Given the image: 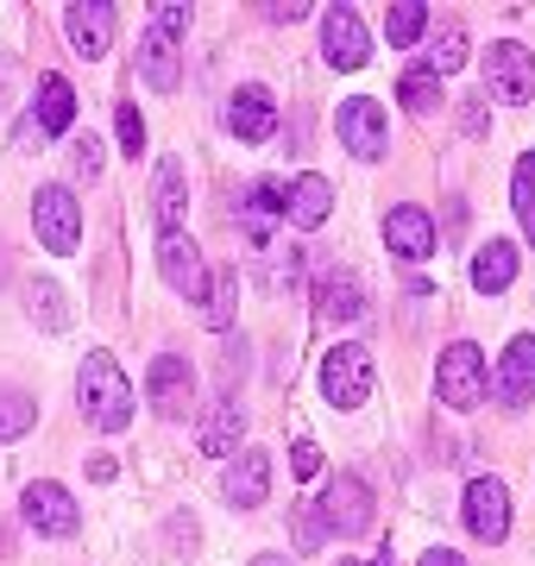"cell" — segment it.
Instances as JSON below:
<instances>
[{
	"label": "cell",
	"mask_w": 535,
	"mask_h": 566,
	"mask_svg": "<svg viewBox=\"0 0 535 566\" xmlns=\"http://www.w3.org/2000/svg\"><path fill=\"white\" fill-rule=\"evenodd\" d=\"M252 566H290V560H284V554H259Z\"/></svg>",
	"instance_id": "f35d334b"
},
{
	"label": "cell",
	"mask_w": 535,
	"mask_h": 566,
	"mask_svg": "<svg viewBox=\"0 0 535 566\" xmlns=\"http://www.w3.org/2000/svg\"><path fill=\"white\" fill-rule=\"evenodd\" d=\"M466 528L492 547L511 535V491L497 485V479H473L466 485Z\"/></svg>",
	"instance_id": "4fadbf2b"
},
{
	"label": "cell",
	"mask_w": 535,
	"mask_h": 566,
	"mask_svg": "<svg viewBox=\"0 0 535 566\" xmlns=\"http://www.w3.org/2000/svg\"><path fill=\"white\" fill-rule=\"evenodd\" d=\"M434 390H441V403L448 409H479L485 403V353H479L473 340H453L448 353H441V365H434Z\"/></svg>",
	"instance_id": "3957f363"
},
{
	"label": "cell",
	"mask_w": 535,
	"mask_h": 566,
	"mask_svg": "<svg viewBox=\"0 0 535 566\" xmlns=\"http://www.w3.org/2000/svg\"><path fill=\"white\" fill-rule=\"evenodd\" d=\"M328 214H334L328 177H315V170H310V177H296V182L284 189V221H290V227H322Z\"/></svg>",
	"instance_id": "44dd1931"
},
{
	"label": "cell",
	"mask_w": 535,
	"mask_h": 566,
	"mask_svg": "<svg viewBox=\"0 0 535 566\" xmlns=\"http://www.w3.org/2000/svg\"><path fill=\"white\" fill-rule=\"evenodd\" d=\"M322 397H328L334 409H359L371 397V353L359 340H340L322 359Z\"/></svg>",
	"instance_id": "5b68a950"
},
{
	"label": "cell",
	"mask_w": 535,
	"mask_h": 566,
	"mask_svg": "<svg viewBox=\"0 0 535 566\" xmlns=\"http://www.w3.org/2000/svg\"><path fill=\"white\" fill-rule=\"evenodd\" d=\"M322 51H328L334 70H359L371 57V39H366V20L353 7H328L322 13Z\"/></svg>",
	"instance_id": "30bf717a"
},
{
	"label": "cell",
	"mask_w": 535,
	"mask_h": 566,
	"mask_svg": "<svg viewBox=\"0 0 535 566\" xmlns=\"http://www.w3.org/2000/svg\"><path fill=\"white\" fill-rule=\"evenodd\" d=\"M485 88H492L497 102L523 107V102L535 95V57H529L516 39L492 44V51H485Z\"/></svg>",
	"instance_id": "52a82bcc"
},
{
	"label": "cell",
	"mask_w": 535,
	"mask_h": 566,
	"mask_svg": "<svg viewBox=\"0 0 535 566\" xmlns=\"http://www.w3.org/2000/svg\"><path fill=\"white\" fill-rule=\"evenodd\" d=\"M315 308H322V322H359L366 315V283L353 277V271H322Z\"/></svg>",
	"instance_id": "ffe728a7"
},
{
	"label": "cell",
	"mask_w": 535,
	"mask_h": 566,
	"mask_svg": "<svg viewBox=\"0 0 535 566\" xmlns=\"http://www.w3.org/2000/svg\"><path fill=\"white\" fill-rule=\"evenodd\" d=\"M32 227H39L44 252L70 259V252H76V240H83V202H76L63 182H51V189H39V196H32Z\"/></svg>",
	"instance_id": "277c9868"
},
{
	"label": "cell",
	"mask_w": 535,
	"mask_h": 566,
	"mask_svg": "<svg viewBox=\"0 0 535 566\" xmlns=\"http://www.w3.org/2000/svg\"><path fill=\"white\" fill-rule=\"evenodd\" d=\"M265 296H284V290H296L303 283V245H271L265 252Z\"/></svg>",
	"instance_id": "4316f807"
},
{
	"label": "cell",
	"mask_w": 535,
	"mask_h": 566,
	"mask_svg": "<svg viewBox=\"0 0 535 566\" xmlns=\"http://www.w3.org/2000/svg\"><path fill=\"white\" fill-rule=\"evenodd\" d=\"M322 528H334V535H366V528H371V491H366V479L340 472V479L322 491Z\"/></svg>",
	"instance_id": "9c48e42d"
},
{
	"label": "cell",
	"mask_w": 535,
	"mask_h": 566,
	"mask_svg": "<svg viewBox=\"0 0 535 566\" xmlns=\"http://www.w3.org/2000/svg\"><path fill=\"white\" fill-rule=\"evenodd\" d=\"M397 95H403V107H410V114H434V107H441V76H434L429 63H422V70H403Z\"/></svg>",
	"instance_id": "4dcf8cb0"
},
{
	"label": "cell",
	"mask_w": 535,
	"mask_h": 566,
	"mask_svg": "<svg viewBox=\"0 0 535 566\" xmlns=\"http://www.w3.org/2000/svg\"><path fill=\"white\" fill-rule=\"evenodd\" d=\"M340 145H347L353 158H385V145H391V120H385V107L371 102V95H353L340 102Z\"/></svg>",
	"instance_id": "ba28073f"
},
{
	"label": "cell",
	"mask_w": 535,
	"mask_h": 566,
	"mask_svg": "<svg viewBox=\"0 0 535 566\" xmlns=\"http://www.w3.org/2000/svg\"><path fill=\"white\" fill-rule=\"evenodd\" d=\"M151 214H158V233H177V221H183V164H177V158L158 164V182H151Z\"/></svg>",
	"instance_id": "d4e9b609"
},
{
	"label": "cell",
	"mask_w": 535,
	"mask_h": 566,
	"mask_svg": "<svg viewBox=\"0 0 535 566\" xmlns=\"http://www.w3.org/2000/svg\"><path fill=\"white\" fill-rule=\"evenodd\" d=\"M233 290H240V271H214L208 277V303H202V327H233Z\"/></svg>",
	"instance_id": "f1b7e54d"
},
{
	"label": "cell",
	"mask_w": 535,
	"mask_h": 566,
	"mask_svg": "<svg viewBox=\"0 0 535 566\" xmlns=\"http://www.w3.org/2000/svg\"><path fill=\"white\" fill-rule=\"evenodd\" d=\"M385 245H391L397 259H410V264L429 259V252H434V221H429V208H416V202L391 208V214H385Z\"/></svg>",
	"instance_id": "e0dca14e"
},
{
	"label": "cell",
	"mask_w": 535,
	"mask_h": 566,
	"mask_svg": "<svg viewBox=\"0 0 535 566\" xmlns=\"http://www.w3.org/2000/svg\"><path fill=\"white\" fill-rule=\"evenodd\" d=\"M416 566H466V560H460L453 547H429V554H422V560H416Z\"/></svg>",
	"instance_id": "74e56055"
},
{
	"label": "cell",
	"mask_w": 535,
	"mask_h": 566,
	"mask_svg": "<svg viewBox=\"0 0 535 566\" xmlns=\"http://www.w3.org/2000/svg\"><path fill=\"white\" fill-rule=\"evenodd\" d=\"M32 303H39L44 308V322H51V327H63V322H70V315H63V290H57V283H39V290H32Z\"/></svg>",
	"instance_id": "836d02e7"
},
{
	"label": "cell",
	"mask_w": 535,
	"mask_h": 566,
	"mask_svg": "<svg viewBox=\"0 0 535 566\" xmlns=\"http://www.w3.org/2000/svg\"><path fill=\"white\" fill-rule=\"evenodd\" d=\"M516 283V245L511 240H485L473 252V290L479 296H497V290H511Z\"/></svg>",
	"instance_id": "603a6c76"
},
{
	"label": "cell",
	"mask_w": 535,
	"mask_h": 566,
	"mask_svg": "<svg viewBox=\"0 0 535 566\" xmlns=\"http://www.w3.org/2000/svg\"><path fill=\"white\" fill-rule=\"evenodd\" d=\"M25 523L39 528V535H51V542H63V535L83 528V516H76V504H70V491L51 485V479H39V485H25Z\"/></svg>",
	"instance_id": "7c38bea8"
},
{
	"label": "cell",
	"mask_w": 535,
	"mask_h": 566,
	"mask_svg": "<svg viewBox=\"0 0 535 566\" xmlns=\"http://www.w3.org/2000/svg\"><path fill=\"white\" fill-rule=\"evenodd\" d=\"M511 202H516V221H523V240L535 245V151H523V158H516Z\"/></svg>",
	"instance_id": "f546056e"
},
{
	"label": "cell",
	"mask_w": 535,
	"mask_h": 566,
	"mask_svg": "<svg viewBox=\"0 0 535 566\" xmlns=\"http://www.w3.org/2000/svg\"><path fill=\"white\" fill-rule=\"evenodd\" d=\"M63 32L76 44V57H107V44H114V7L107 0H76L70 13H63Z\"/></svg>",
	"instance_id": "2e32d148"
},
{
	"label": "cell",
	"mask_w": 535,
	"mask_h": 566,
	"mask_svg": "<svg viewBox=\"0 0 535 566\" xmlns=\"http://www.w3.org/2000/svg\"><path fill=\"white\" fill-rule=\"evenodd\" d=\"M120 145H126V158H139L145 151V120H139V107L120 102Z\"/></svg>",
	"instance_id": "d6a6232c"
},
{
	"label": "cell",
	"mask_w": 535,
	"mask_h": 566,
	"mask_svg": "<svg viewBox=\"0 0 535 566\" xmlns=\"http://www.w3.org/2000/svg\"><path fill=\"white\" fill-rule=\"evenodd\" d=\"M158 271H165V283L177 290V296H189V303H208V264H202V245L189 240L183 227H177V233H158Z\"/></svg>",
	"instance_id": "8992f818"
},
{
	"label": "cell",
	"mask_w": 535,
	"mask_h": 566,
	"mask_svg": "<svg viewBox=\"0 0 535 566\" xmlns=\"http://www.w3.org/2000/svg\"><path fill=\"white\" fill-rule=\"evenodd\" d=\"M371 566H391V560H371Z\"/></svg>",
	"instance_id": "60d3db41"
},
{
	"label": "cell",
	"mask_w": 535,
	"mask_h": 566,
	"mask_svg": "<svg viewBox=\"0 0 535 566\" xmlns=\"http://www.w3.org/2000/svg\"><path fill=\"white\" fill-rule=\"evenodd\" d=\"M284 221V182H252L246 189V208H240V227L259 252H271V233Z\"/></svg>",
	"instance_id": "d6986e66"
},
{
	"label": "cell",
	"mask_w": 535,
	"mask_h": 566,
	"mask_svg": "<svg viewBox=\"0 0 535 566\" xmlns=\"http://www.w3.org/2000/svg\"><path fill=\"white\" fill-rule=\"evenodd\" d=\"M290 465H296V479H315V472H322V447L296 441V447H290Z\"/></svg>",
	"instance_id": "e575fe53"
},
{
	"label": "cell",
	"mask_w": 535,
	"mask_h": 566,
	"mask_svg": "<svg viewBox=\"0 0 535 566\" xmlns=\"http://www.w3.org/2000/svg\"><path fill=\"white\" fill-rule=\"evenodd\" d=\"M76 397H83V416L102 434H120L133 422V385H126V371L114 365V353H88L83 371H76Z\"/></svg>",
	"instance_id": "6da1fadb"
},
{
	"label": "cell",
	"mask_w": 535,
	"mask_h": 566,
	"mask_svg": "<svg viewBox=\"0 0 535 566\" xmlns=\"http://www.w3.org/2000/svg\"><path fill=\"white\" fill-rule=\"evenodd\" d=\"M221 491H227L233 510H259L271 497V460L259 453V447H240V453L227 460V472H221Z\"/></svg>",
	"instance_id": "8fae6325"
},
{
	"label": "cell",
	"mask_w": 535,
	"mask_h": 566,
	"mask_svg": "<svg viewBox=\"0 0 535 566\" xmlns=\"http://www.w3.org/2000/svg\"><path fill=\"white\" fill-rule=\"evenodd\" d=\"M529 397H535V340L516 334V340L504 346V359H497V403L523 409Z\"/></svg>",
	"instance_id": "ac0fdd59"
},
{
	"label": "cell",
	"mask_w": 535,
	"mask_h": 566,
	"mask_svg": "<svg viewBox=\"0 0 535 566\" xmlns=\"http://www.w3.org/2000/svg\"><path fill=\"white\" fill-rule=\"evenodd\" d=\"M76 120V88L63 76H39V102H32V126L39 133H70Z\"/></svg>",
	"instance_id": "cb8c5ba5"
},
{
	"label": "cell",
	"mask_w": 535,
	"mask_h": 566,
	"mask_svg": "<svg viewBox=\"0 0 535 566\" xmlns=\"http://www.w3.org/2000/svg\"><path fill=\"white\" fill-rule=\"evenodd\" d=\"M32 422H39V403L25 390H0V441H20Z\"/></svg>",
	"instance_id": "1f68e13d"
},
{
	"label": "cell",
	"mask_w": 535,
	"mask_h": 566,
	"mask_svg": "<svg viewBox=\"0 0 535 566\" xmlns=\"http://www.w3.org/2000/svg\"><path fill=\"white\" fill-rule=\"evenodd\" d=\"M189 397H196V371H189L183 353H158L151 359V409L165 416V422H177L189 409Z\"/></svg>",
	"instance_id": "9a60e30c"
},
{
	"label": "cell",
	"mask_w": 535,
	"mask_h": 566,
	"mask_svg": "<svg viewBox=\"0 0 535 566\" xmlns=\"http://www.w3.org/2000/svg\"><path fill=\"white\" fill-rule=\"evenodd\" d=\"M0 277H7V245H0Z\"/></svg>",
	"instance_id": "ab89813d"
},
{
	"label": "cell",
	"mask_w": 535,
	"mask_h": 566,
	"mask_svg": "<svg viewBox=\"0 0 535 566\" xmlns=\"http://www.w3.org/2000/svg\"><path fill=\"white\" fill-rule=\"evenodd\" d=\"M189 32V0H165L151 20H145V39H139V76L158 88V95H170L177 88V76H183V51H177V39Z\"/></svg>",
	"instance_id": "7a4b0ae2"
},
{
	"label": "cell",
	"mask_w": 535,
	"mask_h": 566,
	"mask_svg": "<svg viewBox=\"0 0 535 566\" xmlns=\"http://www.w3.org/2000/svg\"><path fill=\"white\" fill-rule=\"evenodd\" d=\"M265 20H277V25H296V20H303V0H277V7H265Z\"/></svg>",
	"instance_id": "8d00e7d4"
},
{
	"label": "cell",
	"mask_w": 535,
	"mask_h": 566,
	"mask_svg": "<svg viewBox=\"0 0 535 566\" xmlns=\"http://www.w3.org/2000/svg\"><path fill=\"white\" fill-rule=\"evenodd\" d=\"M422 32H429V7H422V0H397L391 13H385V39H391V51H410Z\"/></svg>",
	"instance_id": "484cf974"
},
{
	"label": "cell",
	"mask_w": 535,
	"mask_h": 566,
	"mask_svg": "<svg viewBox=\"0 0 535 566\" xmlns=\"http://www.w3.org/2000/svg\"><path fill=\"white\" fill-rule=\"evenodd\" d=\"M227 133L246 145H265L271 133H277V102H271V88H259V82H246L233 102H227Z\"/></svg>",
	"instance_id": "5bb4252c"
},
{
	"label": "cell",
	"mask_w": 535,
	"mask_h": 566,
	"mask_svg": "<svg viewBox=\"0 0 535 566\" xmlns=\"http://www.w3.org/2000/svg\"><path fill=\"white\" fill-rule=\"evenodd\" d=\"M76 170H83V177H95V170H102V145H95V139L76 145Z\"/></svg>",
	"instance_id": "d590c367"
},
{
	"label": "cell",
	"mask_w": 535,
	"mask_h": 566,
	"mask_svg": "<svg viewBox=\"0 0 535 566\" xmlns=\"http://www.w3.org/2000/svg\"><path fill=\"white\" fill-rule=\"evenodd\" d=\"M466 63V25L448 20V25H434V39H429V70L434 76H448V70H460Z\"/></svg>",
	"instance_id": "83f0119b"
},
{
	"label": "cell",
	"mask_w": 535,
	"mask_h": 566,
	"mask_svg": "<svg viewBox=\"0 0 535 566\" xmlns=\"http://www.w3.org/2000/svg\"><path fill=\"white\" fill-rule=\"evenodd\" d=\"M240 434H246V409H240V397H221L214 416L202 422V453L208 460H233L240 453Z\"/></svg>",
	"instance_id": "7402d4cb"
}]
</instances>
